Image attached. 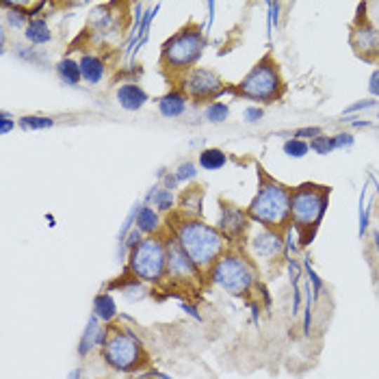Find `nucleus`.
Masks as SVG:
<instances>
[{
  "label": "nucleus",
  "mask_w": 379,
  "mask_h": 379,
  "mask_svg": "<svg viewBox=\"0 0 379 379\" xmlns=\"http://www.w3.org/2000/svg\"><path fill=\"white\" fill-rule=\"evenodd\" d=\"M167 230L171 232V239L178 243V247L189 256V260L204 275L232 247V243L225 239L219 227L206 223L204 219H187L173 213V219L169 217Z\"/></svg>",
  "instance_id": "obj_1"
},
{
  "label": "nucleus",
  "mask_w": 379,
  "mask_h": 379,
  "mask_svg": "<svg viewBox=\"0 0 379 379\" xmlns=\"http://www.w3.org/2000/svg\"><path fill=\"white\" fill-rule=\"evenodd\" d=\"M260 171V185L256 195L251 197L247 211V217L251 223H258L260 227L282 232L291 227V191L286 185L273 180L262 169Z\"/></svg>",
  "instance_id": "obj_2"
},
{
  "label": "nucleus",
  "mask_w": 379,
  "mask_h": 379,
  "mask_svg": "<svg viewBox=\"0 0 379 379\" xmlns=\"http://www.w3.org/2000/svg\"><path fill=\"white\" fill-rule=\"evenodd\" d=\"M330 187L314 182H303L291 191V230L303 247L312 243L319 230L330 206Z\"/></svg>",
  "instance_id": "obj_3"
},
{
  "label": "nucleus",
  "mask_w": 379,
  "mask_h": 379,
  "mask_svg": "<svg viewBox=\"0 0 379 379\" xmlns=\"http://www.w3.org/2000/svg\"><path fill=\"white\" fill-rule=\"evenodd\" d=\"M208 282L232 297H247L260 288V269L245 251L230 247L208 269Z\"/></svg>",
  "instance_id": "obj_4"
},
{
  "label": "nucleus",
  "mask_w": 379,
  "mask_h": 379,
  "mask_svg": "<svg viewBox=\"0 0 379 379\" xmlns=\"http://www.w3.org/2000/svg\"><path fill=\"white\" fill-rule=\"evenodd\" d=\"M206 48V35L204 29L197 24H185V27L171 35L163 48H161V67L165 72H171L173 76H182L195 67L199 57L204 55Z\"/></svg>",
  "instance_id": "obj_5"
},
{
  "label": "nucleus",
  "mask_w": 379,
  "mask_h": 379,
  "mask_svg": "<svg viewBox=\"0 0 379 379\" xmlns=\"http://www.w3.org/2000/svg\"><path fill=\"white\" fill-rule=\"evenodd\" d=\"M126 273L135 280L161 286L167 280V237H143V241L128 254Z\"/></svg>",
  "instance_id": "obj_6"
},
{
  "label": "nucleus",
  "mask_w": 379,
  "mask_h": 379,
  "mask_svg": "<svg viewBox=\"0 0 379 379\" xmlns=\"http://www.w3.org/2000/svg\"><path fill=\"white\" fill-rule=\"evenodd\" d=\"M105 364L117 373H137L147 364V353L131 327L109 325L107 343L100 349Z\"/></svg>",
  "instance_id": "obj_7"
},
{
  "label": "nucleus",
  "mask_w": 379,
  "mask_h": 379,
  "mask_svg": "<svg viewBox=\"0 0 379 379\" xmlns=\"http://www.w3.org/2000/svg\"><path fill=\"white\" fill-rule=\"evenodd\" d=\"M284 91H286V85L280 74V65L275 63L271 55H265L234 87V95H241L245 100L260 102V105L275 102V100H280L284 95Z\"/></svg>",
  "instance_id": "obj_8"
},
{
  "label": "nucleus",
  "mask_w": 379,
  "mask_h": 379,
  "mask_svg": "<svg viewBox=\"0 0 379 379\" xmlns=\"http://www.w3.org/2000/svg\"><path fill=\"white\" fill-rule=\"evenodd\" d=\"M180 91L195 105L201 102H217V100L225 93V83L221 76L211 67H193L187 72L182 79H178Z\"/></svg>",
  "instance_id": "obj_9"
},
{
  "label": "nucleus",
  "mask_w": 379,
  "mask_h": 379,
  "mask_svg": "<svg viewBox=\"0 0 379 379\" xmlns=\"http://www.w3.org/2000/svg\"><path fill=\"white\" fill-rule=\"evenodd\" d=\"M286 243L284 234L269 230V227H260L254 234L247 239V256L256 262V267H273L284 258Z\"/></svg>",
  "instance_id": "obj_10"
},
{
  "label": "nucleus",
  "mask_w": 379,
  "mask_h": 379,
  "mask_svg": "<svg viewBox=\"0 0 379 379\" xmlns=\"http://www.w3.org/2000/svg\"><path fill=\"white\" fill-rule=\"evenodd\" d=\"M201 282H204V273L189 260V256L178 247V243H175L171 237H167V280H165V284L191 288Z\"/></svg>",
  "instance_id": "obj_11"
},
{
  "label": "nucleus",
  "mask_w": 379,
  "mask_h": 379,
  "mask_svg": "<svg viewBox=\"0 0 379 379\" xmlns=\"http://www.w3.org/2000/svg\"><path fill=\"white\" fill-rule=\"evenodd\" d=\"M358 11H360V15L356 18V22H353V27H351L349 44L353 48V53H356V57H360L366 63L379 65V31L366 20L364 5Z\"/></svg>",
  "instance_id": "obj_12"
},
{
  "label": "nucleus",
  "mask_w": 379,
  "mask_h": 379,
  "mask_svg": "<svg viewBox=\"0 0 379 379\" xmlns=\"http://www.w3.org/2000/svg\"><path fill=\"white\" fill-rule=\"evenodd\" d=\"M219 230L225 234V239L232 243V247L239 241L247 239V232L251 227V219L247 217V211L239 208L237 204H230V201H221L219 206Z\"/></svg>",
  "instance_id": "obj_13"
},
{
  "label": "nucleus",
  "mask_w": 379,
  "mask_h": 379,
  "mask_svg": "<svg viewBox=\"0 0 379 379\" xmlns=\"http://www.w3.org/2000/svg\"><path fill=\"white\" fill-rule=\"evenodd\" d=\"M115 100H117V105H119L124 111L135 113V111H141V109L147 105L149 95H147V91H145L139 83L126 81V83H121V85L117 87Z\"/></svg>",
  "instance_id": "obj_14"
},
{
  "label": "nucleus",
  "mask_w": 379,
  "mask_h": 379,
  "mask_svg": "<svg viewBox=\"0 0 379 379\" xmlns=\"http://www.w3.org/2000/svg\"><path fill=\"white\" fill-rule=\"evenodd\" d=\"M107 336H109V325H105L102 321L91 314L79 345V356L87 358L93 349H102V345L107 343Z\"/></svg>",
  "instance_id": "obj_15"
},
{
  "label": "nucleus",
  "mask_w": 379,
  "mask_h": 379,
  "mask_svg": "<svg viewBox=\"0 0 379 379\" xmlns=\"http://www.w3.org/2000/svg\"><path fill=\"white\" fill-rule=\"evenodd\" d=\"M201 206H204V189L191 187L182 191L173 213H178L180 217H187V219H201Z\"/></svg>",
  "instance_id": "obj_16"
},
{
  "label": "nucleus",
  "mask_w": 379,
  "mask_h": 379,
  "mask_svg": "<svg viewBox=\"0 0 379 379\" xmlns=\"http://www.w3.org/2000/svg\"><path fill=\"white\" fill-rule=\"evenodd\" d=\"M135 227L143 234V237H159L163 234V219L161 213L157 208H152L147 204L137 208L135 215Z\"/></svg>",
  "instance_id": "obj_17"
},
{
  "label": "nucleus",
  "mask_w": 379,
  "mask_h": 379,
  "mask_svg": "<svg viewBox=\"0 0 379 379\" xmlns=\"http://www.w3.org/2000/svg\"><path fill=\"white\" fill-rule=\"evenodd\" d=\"M189 107V98L180 89H169L165 95L159 98V113L167 119L182 117Z\"/></svg>",
  "instance_id": "obj_18"
},
{
  "label": "nucleus",
  "mask_w": 379,
  "mask_h": 379,
  "mask_svg": "<svg viewBox=\"0 0 379 379\" xmlns=\"http://www.w3.org/2000/svg\"><path fill=\"white\" fill-rule=\"evenodd\" d=\"M81 74H83V81L87 85H98V83H102L105 79V74H107V65L102 61V57H98L93 53H85L81 57Z\"/></svg>",
  "instance_id": "obj_19"
},
{
  "label": "nucleus",
  "mask_w": 379,
  "mask_h": 379,
  "mask_svg": "<svg viewBox=\"0 0 379 379\" xmlns=\"http://www.w3.org/2000/svg\"><path fill=\"white\" fill-rule=\"evenodd\" d=\"M117 301L111 293H98L93 299V317L100 319L105 325H111L117 319Z\"/></svg>",
  "instance_id": "obj_20"
},
{
  "label": "nucleus",
  "mask_w": 379,
  "mask_h": 379,
  "mask_svg": "<svg viewBox=\"0 0 379 379\" xmlns=\"http://www.w3.org/2000/svg\"><path fill=\"white\" fill-rule=\"evenodd\" d=\"M145 204L152 206V208H157L159 213H173L178 201H175L173 191H169V189H165V187L161 185V187H154V189L147 193Z\"/></svg>",
  "instance_id": "obj_21"
},
{
  "label": "nucleus",
  "mask_w": 379,
  "mask_h": 379,
  "mask_svg": "<svg viewBox=\"0 0 379 379\" xmlns=\"http://www.w3.org/2000/svg\"><path fill=\"white\" fill-rule=\"evenodd\" d=\"M57 76L59 81L67 87H76L83 83V74H81V63L74 61L72 57H63L59 63H57Z\"/></svg>",
  "instance_id": "obj_22"
},
{
  "label": "nucleus",
  "mask_w": 379,
  "mask_h": 379,
  "mask_svg": "<svg viewBox=\"0 0 379 379\" xmlns=\"http://www.w3.org/2000/svg\"><path fill=\"white\" fill-rule=\"evenodd\" d=\"M24 37L33 46H46L48 41H53V31H50L48 22L44 18H33L27 29H24Z\"/></svg>",
  "instance_id": "obj_23"
},
{
  "label": "nucleus",
  "mask_w": 379,
  "mask_h": 379,
  "mask_svg": "<svg viewBox=\"0 0 379 379\" xmlns=\"http://www.w3.org/2000/svg\"><path fill=\"white\" fill-rule=\"evenodd\" d=\"M197 163H199L201 169H206V171H217V169L225 167L227 157H225V152L219 149V147H206V149H201V152H199Z\"/></svg>",
  "instance_id": "obj_24"
},
{
  "label": "nucleus",
  "mask_w": 379,
  "mask_h": 379,
  "mask_svg": "<svg viewBox=\"0 0 379 379\" xmlns=\"http://www.w3.org/2000/svg\"><path fill=\"white\" fill-rule=\"evenodd\" d=\"M126 275V282H117V286H119V293L128 299V301H139V299H143L145 295H147V288H145V284L143 282H139V280H135V277H131L128 273H124Z\"/></svg>",
  "instance_id": "obj_25"
},
{
  "label": "nucleus",
  "mask_w": 379,
  "mask_h": 379,
  "mask_svg": "<svg viewBox=\"0 0 379 379\" xmlns=\"http://www.w3.org/2000/svg\"><path fill=\"white\" fill-rule=\"evenodd\" d=\"M18 124L24 131H46V128H53L55 119L48 115H22Z\"/></svg>",
  "instance_id": "obj_26"
},
{
  "label": "nucleus",
  "mask_w": 379,
  "mask_h": 379,
  "mask_svg": "<svg viewBox=\"0 0 379 379\" xmlns=\"http://www.w3.org/2000/svg\"><path fill=\"white\" fill-rule=\"evenodd\" d=\"M227 117H230V107H227L225 102H221V100L204 107V119L211 124H223Z\"/></svg>",
  "instance_id": "obj_27"
},
{
  "label": "nucleus",
  "mask_w": 379,
  "mask_h": 379,
  "mask_svg": "<svg viewBox=\"0 0 379 379\" xmlns=\"http://www.w3.org/2000/svg\"><path fill=\"white\" fill-rule=\"evenodd\" d=\"M310 152V143L308 141H301V139H288L284 143V154L291 159H303Z\"/></svg>",
  "instance_id": "obj_28"
},
{
  "label": "nucleus",
  "mask_w": 379,
  "mask_h": 379,
  "mask_svg": "<svg viewBox=\"0 0 379 379\" xmlns=\"http://www.w3.org/2000/svg\"><path fill=\"white\" fill-rule=\"evenodd\" d=\"M173 175H175V180H178V185H189V182H193L197 178V167H195V163L185 161V163H180L178 167H175Z\"/></svg>",
  "instance_id": "obj_29"
},
{
  "label": "nucleus",
  "mask_w": 379,
  "mask_h": 379,
  "mask_svg": "<svg viewBox=\"0 0 379 379\" xmlns=\"http://www.w3.org/2000/svg\"><path fill=\"white\" fill-rule=\"evenodd\" d=\"M310 149L314 152V154H321V157L330 154V152H334V139L327 137V135H321V137L310 141Z\"/></svg>",
  "instance_id": "obj_30"
},
{
  "label": "nucleus",
  "mask_w": 379,
  "mask_h": 379,
  "mask_svg": "<svg viewBox=\"0 0 379 379\" xmlns=\"http://www.w3.org/2000/svg\"><path fill=\"white\" fill-rule=\"evenodd\" d=\"M323 135V131L319 128V126H308V128H299L297 133H295V139H301V141H312V139H317V137H321Z\"/></svg>",
  "instance_id": "obj_31"
},
{
  "label": "nucleus",
  "mask_w": 379,
  "mask_h": 379,
  "mask_svg": "<svg viewBox=\"0 0 379 379\" xmlns=\"http://www.w3.org/2000/svg\"><path fill=\"white\" fill-rule=\"evenodd\" d=\"M15 128V119L7 111H0V135H9Z\"/></svg>",
  "instance_id": "obj_32"
},
{
  "label": "nucleus",
  "mask_w": 379,
  "mask_h": 379,
  "mask_svg": "<svg viewBox=\"0 0 379 379\" xmlns=\"http://www.w3.org/2000/svg\"><path fill=\"white\" fill-rule=\"evenodd\" d=\"M243 117H245L247 124H256V121H260V119L265 117V111H262L260 107H247L245 113H243Z\"/></svg>",
  "instance_id": "obj_33"
},
{
  "label": "nucleus",
  "mask_w": 379,
  "mask_h": 379,
  "mask_svg": "<svg viewBox=\"0 0 379 379\" xmlns=\"http://www.w3.org/2000/svg\"><path fill=\"white\" fill-rule=\"evenodd\" d=\"M334 139V149H345V147H351L353 145V135L351 133H340V135H336V137H332Z\"/></svg>",
  "instance_id": "obj_34"
},
{
  "label": "nucleus",
  "mask_w": 379,
  "mask_h": 379,
  "mask_svg": "<svg viewBox=\"0 0 379 379\" xmlns=\"http://www.w3.org/2000/svg\"><path fill=\"white\" fill-rule=\"evenodd\" d=\"M368 91L373 98H379V67L371 74V79H368Z\"/></svg>",
  "instance_id": "obj_35"
},
{
  "label": "nucleus",
  "mask_w": 379,
  "mask_h": 379,
  "mask_svg": "<svg viewBox=\"0 0 379 379\" xmlns=\"http://www.w3.org/2000/svg\"><path fill=\"white\" fill-rule=\"evenodd\" d=\"M371 107H375V100H373V98H371V100H362V102H358V105H353V107L345 109V113L349 115V113H356V111H364V109H371Z\"/></svg>",
  "instance_id": "obj_36"
},
{
  "label": "nucleus",
  "mask_w": 379,
  "mask_h": 379,
  "mask_svg": "<svg viewBox=\"0 0 379 379\" xmlns=\"http://www.w3.org/2000/svg\"><path fill=\"white\" fill-rule=\"evenodd\" d=\"M163 187L165 189H169V191H175L180 185H178V180H175V175H173V171L171 173H165V178H163Z\"/></svg>",
  "instance_id": "obj_37"
},
{
  "label": "nucleus",
  "mask_w": 379,
  "mask_h": 379,
  "mask_svg": "<svg viewBox=\"0 0 379 379\" xmlns=\"http://www.w3.org/2000/svg\"><path fill=\"white\" fill-rule=\"evenodd\" d=\"M182 308H185L187 312H191V317H193V319H197V321L201 319V317L197 314V310H195V306H189V303H185V306H182Z\"/></svg>",
  "instance_id": "obj_38"
},
{
  "label": "nucleus",
  "mask_w": 379,
  "mask_h": 379,
  "mask_svg": "<svg viewBox=\"0 0 379 379\" xmlns=\"http://www.w3.org/2000/svg\"><path fill=\"white\" fill-rule=\"evenodd\" d=\"M67 379H83V371H81V368H74V371L67 375Z\"/></svg>",
  "instance_id": "obj_39"
},
{
  "label": "nucleus",
  "mask_w": 379,
  "mask_h": 379,
  "mask_svg": "<svg viewBox=\"0 0 379 379\" xmlns=\"http://www.w3.org/2000/svg\"><path fill=\"white\" fill-rule=\"evenodd\" d=\"M139 379H163V377H159V373H147V375H143Z\"/></svg>",
  "instance_id": "obj_40"
},
{
  "label": "nucleus",
  "mask_w": 379,
  "mask_h": 379,
  "mask_svg": "<svg viewBox=\"0 0 379 379\" xmlns=\"http://www.w3.org/2000/svg\"><path fill=\"white\" fill-rule=\"evenodd\" d=\"M377 119H379V117H377Z\"/></svg>",
  "instance_id": "obj_41"
}]
</instances>
